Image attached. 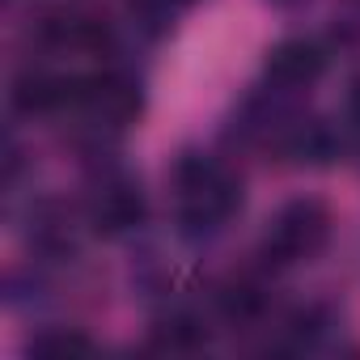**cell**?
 <instances>
[{"label":"cell","instance_id":"1","mask_svg":"<svg viewBox=\"0 0 360 360\" xmlns=\"http://www.w3.org/2000/svg\"><path fill=\"white\" fill-rule=\"evenodd\" d=\"M318 68H322V56H318L314 47H305V43L280 47V51L271 56V72H280V77H292V81H301V77H314Z\"/></svg>","mask_w":360,"mask_h":360}]
</instances>
